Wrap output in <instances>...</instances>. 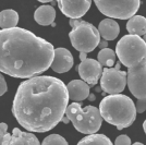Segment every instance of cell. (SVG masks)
Masks as SVG:
<instances>
[{
    "label": "cell",
    "instance_id": "1",
    "mask_svg": "<svg viewBox=\"0 0 146 145\" xmlns=\"http://www.w3.org/2000/svg\"><path fill=\"white\" fill-rule=\"evenodd\" d=\"M69 102L67 86L54 76H32L19 85L12 114L32 132L50 131L62 120Z\"/></svg>",
    "mask_w": 146,
    "mask_h": 145
},
{
    "label": "cell",
    "instance_id": "2",
    "mask_svg": "<svg viewBox=\"0 0 146 145\" xmlns=\"http://www.w3.org/2000/svg\"><path fill=\"white\" fill-rule=\"evenodd\" d=\"M54 46L21 27L0 30V72L30 79L47 71L54 60Z\"/></svg>",
    "mask_w": 146,
    "mask_h": 145
},
{
    "label": "cell",
    "instance_id": "3",
    "mask_svg": "<svg viewBox=\"0 0 146 145\" xmlns=\"http://www.w3.org/2000/svg\"><path fill=\"white\" fill-rule=\"evenodd\" d=\"M116 55L128 68L127 85L135 98L146 99V44L137 35H125L117 43Z\"/></svg>",
    "mask_w": 146,
    "mask_h": 145
},
{
    "label": "cell",
    "instance_id": "4",
    "mask_svg": "<svg viewBox=\"0 0 146 145\" xmlns=\"http://www.w3.org/2000/svg\"><path fill=\"white\" fill-rule=\"evenodd\" d=\"M99 111L104 120L117 127L118 130L132 126L137 112L133 100L120 93L104 97L99 105Z\"/></svg>",
    "mask_w": 146,
    "mask_h": 145
},
{
    "label": "cell",
    "instance_id": "5",
    "mask_svg": "<svg viewBox=\"0 0 146 145\" xmlns=\"http://www.w3.org/2000/svg\"><path fill=\"white\" fill-rule=\"evenodd\" d=\"M66 115L74 128L83 134L96 133L100 129L104 120L98 108L94 106L82 108L79 102L69 105L66 109Z\"/></svg>",
    "mask_w": 146,
    "mask_h": 145
},
{
    "label": "cell",
    "instance_id": "6",
    "mask_svg": "<svg viewBox=\"0 0 146 145\" xmlns=\"http://www.w3.org/2000/svg\"><path fill=\"white\" fill-rule=\"evenodd\" d=\"M69 23L72 27L69 37L72 46L78 51L87 54L93 51L99 45L100 34L93 24L79 19H70Z\"/></svg>",
    "mask_w": 146,
    "mask_h": 145
},
{
    "label": "cell",
    "instance_id": "7",
    "mask_svg": "<svg viewBox=\"0 0 146 145\" xmlns=\"http://www.w3.org/2000/svg\"><path fill=\"white\" fill-rule=\"evenodd\" d=\"M97 9L111 19L127 20L137 12L141 0H94Z\"/></svg>",
    "mask_w": 146,
    "mask_h": 145
},
{
    "label": "cell",
    "instance_id": "8",
    "mask_svg": "<svg viewBox=\"0 0 146 145\" xmlns=\"http://www.w3.org/2000/svg\"><path fill=\"white\" fill-rule=\"evenodd\" d=\"M127 85V73L117 68H105L100 76V86L108 94H119Z\"/></svg>",
    "mask_w": 146,
    "mask_h": 145
},
{
    "label": "cell",
    "instance_id": "9",
    "mask_svg": "<svg viewBox=\"0 0 146 145\" xmlns=\"http://www.w3.org/2000/svg\"><path fill=\"white\" fill-rule=\"evenodd\" d=\"M78 71L83 81H85L90 86H95L103 74V66L98 60L86 58L85 60L81 61Z\"/></svg>",
    "mask_w": 146,
    "mask_h": 145
},
{
    "label": "cell",
    "instance_id": "10",
    "mask_svg": "<svg viewBox=\"0 0 146 145\" xmlns=\"http://www.w3.org/2000/svg\"><path fill=\"white\" fill-rule=\"evenodd\" d=\"M92 0H58L61 12L70 19L82 18L90 10Z\"/></svg>",
    "mask_w": 146,
    "mask_h": 145
},
{
    "label": "cell",
    "instance_id": "11",
    "mask_svg": "<svg viewBox=\"0 0 146 145\" xmlns=\"http://www.w3.org/2000/svg\"><path fill=\"white\" fill-rule=\"evenodd\" d=\"M74 60L71 53L66 48L55 49V57L50 68L57 73H64L71 70Z\"/></svg>",
    "mask_w": 146,
    "mask_h": 145
},
{
    "label": "cell",
    "instance_id": "12",
    "mask_svg": "<svg viewBox=\"0 0 146 145\" xmlns=\"http://www.w3.org/2000/svg\"><path fill=\"white\" fill-rule=\"evenodd\" d=\"M69 98L73 102H82L90 95V85L83 80H73L67 85Z\"/></svg>",
    "mask_w": 146,
    "mask_h": 145
},
{
    "label": "cell",
    "instance_id": "13",
    "mask_svg": "<svg viewBox=\"0 0 146 145\" xmlns=\"http://www.w3.org/2000/svg\"><path fill=\"white\" fill-rule=\"evenodd\" d=\"M99 34L105 41H113L120 33V26L112 19H105L99 23Z\"/></svg>",
    "mask_w": 146,
    "mask_h": 145
},
{
    "label": "cell",
    "instance_id": "14",
    "mask_svg": "<svg viewBox=\"0 0 146 145\" xmlns=\"http://www.w3.org/2000/svg\"><path fill=\"white\" fill-rule=\"evenodd\" d=\"M56 10L52 6L44 5L37 8L34 13V19L39 25H50L56 19Z\"/></svg>",
    "mask_w": 146,
    "mask_h": 145
},
{
    "label": "cell",
    "instance_id": "15",
    "mask_svg": "<svg viewBox=\"0 0 146 145\" xmlns=\"http://www.w3.org/2000/svg\"><path fill=\"white\" fill-rule=\"evenodd\" d=\"M127 30L132 35L143 36L146 34V18L142 15H135L129 19L127 23Z\"/></svg>",
    "mask_w": 146,
    "mask_h": 145
},
{
    "label": "cell",
    "instance_id": "16",
    "mask_svg": "<svg viewBox=\"0 0 146 145\" xmlns=\"http://www.w3.org/2000/svg\"><path fill=\"white\" fill-rule=\"evenodd\" d=\"M9 144H34L38 145L39 141L36 136L32 133L23 132L18 128L13 129V132L11 134V139Z\"/></svg>",
    "mask_w": 146,
    "mask_h": 145
},
{
    "label": "cell",
    "instance_id": "17",
    "mask_svg": "<svg viewBox=\"0 0 146 145\" xmlns=\"http://www.w3.org/2000/svg\"><path fill=\"white\" fill-rule=\"evenodd\" d=\"M19 22V14L12 9H7L0 12V27L11 29L15 27Z\"/></svg>",
    "mask_w": 146,
    "mask_h": 145
},
{
    "label": "cell",
    "instance_id": "18",
    "mask_svg": "<svg viewBox=\"0 0 146 145\" xmlns=\"http://www.w3.org/2000/svg\"><path fill=\"white\" fill-rule=\"evenodd\" d=\"M97 59L103 67H113L116 63V51L108 47H105L98 53Z\"/></svg>",
    "mask_w": 146,
    "mask_h": 145
},
{
    "label": "cell",
    "instance_id": "19",
    "mask_svg": "<svg viewBox=\"0 0 146 145\" xmlns=\"http://www.w3.org/2000/svg\"><path fill=\"white\" fill-rule=\"evenodd\" d=\"M84 143H91V144H104V145H111L112 142L108 139V136L104 135V134H96V133H92L85 136L84 139L79 141V144H84Z\"/></svg>",
    "mask_w": 146,
    "mask_h": 145
},
{
    "label": "cell",
    "instance_id": "20",
    "mask_svg": "<svg viewBox=\"0 0 146 145\" xmlns=\"http://www.w3.org/2000/svg\"><path fill=\"white\" fill-rule=\"evenodd\" d=\"M48 144H61V145H68L67 140H64L59 134H51L45 138L43 141V145Z\"/></svg>",
    "mask_w": 146,
    "mask_h": 145
},
{
    "label": "cell",
    "instance_id": "21",
    "mask_svg": "<svg viewBox=\"0 0 146 145\" xmlns=\"http://www.w3.org/2000/svg\"><path fill=\"white\" fill-rule=\"evenodd\" d=\"M11 134L8 132V124L0 123V145H8L10 143Z\"/></svg>",
    "mask_w": 146,
    "mask_h": 145
},
{
    "label": "cell",
    "instance_id": "22",
    "mask_svg": "<svg viewBox=\"0 0 146 145\" xmlns=\"http://www.w3.org/2000/svg\"><path fill=\"white\" fill-rule=\"evenodd\" d=\"M115 144L116 145H130L131 144V140H130V138H129L128 135L122 134V135H119L116 139Z\"/></svg>",
    "mask_w": 146,
    "mask_h": 145
},
{
    "label": "cell",
    "instance_id": "23",
    "mask_svg": "<svg viewBox=\"0 0 146 145\" xmlns=\"http://www.w3.org/2000/svg\"><path fill=\"white\" fill-rule=\"evenodd\" d=\"M135 107H136V111L137 112H144L146 110V99H137V103L135 105Z\"/></svg>",
    "mask_w": 146,
    "mask_h": 145
},
{
    "label": "cell",
    "instance_id": "24",
    "mask_svg": "<svg viewBox=\"0 0 146 145\" xmlns=\"http://www.w3.org/2000/svg\"><path fill=\"white\" fill-rule=\"evenodd\" d=\"M7 91H8V86H7L6 80L3 78V75L0 73V96H2Z\"/></svg>",
    "mask_w": 146,
    "mask_h": 145
},
{
    "label": "cell",
    "instance_id": "25",
    "mask_svg": "<svg viewBox=\"0 0 146 145\" xmlns=\"http://www.w3.org/2000/svg\"><path fill=\"white\" fill-rule=\"evenodd\" d=\"M86 59V53H83V51H81L80 53V60L83 61Z\"/></svg>",
    "mask_w": 146,
    "mask_h": 145
},
{
    "label": "cell",
    "instance_id": "26",
    "mask_svg": "<svg viewBox=\"0 0 146 145\" xmlns=\"http://www.w3.org/2000/svg\"><path fill=\"white\" fill-rule=\"evenodd\" d=\"M61 121H63V122H64V123H68V122H69V121H70V119H69V118H68V116L66 115V117H64V116H63V118H62V120Z\"/></svg>",
    "mask_w": 146,
    "mask_h": 145
},
{
    "label": "cell",
    "instance_id": "27",
    "mask_svg": "<svg viewBox=\"0 0 146 145\" xmlns=\"http://www.w3.org/2000/svg\"><path fill=\"white\" fill-rule=\"evenodd\" d=\"M39 2H43V3H47V2H51V1H54V0H38Z\"/></svg>",
    "mask_w": 146,
    "mask_h": 145
},
{
    "label": "cell",
    "instance_id": "28",
    "mask_svg": "<svg viewBox=\"0 0 146 145\" xmlns=\"http://www.w3.org/2000/svg\"><path fill=\"white\" fill-rule=\"evenodd\" d=\"M143 129H144V132L146 134V120L144 121V123H143Z\"/></svg>",
    "mask_w": 146,
    "mask_h": 145
},
{
    "label": "cell",
    "instance_id": "29",
    "mask_svg": "<svg viewBox=\"0 0 146 145\" xmlns=\"http://www.w3.org/2000/svg\"><path fill=\"white\" fill-rule=\"evenodd\" d=\"M143 41H144V42H145V44H146V34H144V35H143Z\"/></svg>",
    "mask_w": 146,
    "mask_h": 145
},
{
    "label": "cell",
    "instance_id": "30",
    "mask_svg": "<svg viewBox=\"0 0 146 145\" xmlns=\"http://www.w3.org/2000/svg\"><path fill=\"white\" fill-rule=\"evenodd\" d=\"M134 144H137V145H142V143H141V142H135V143H134Z\"/></svg>",
    "mask_w": 146,
    "mask_h": 145
}]
</instances>
